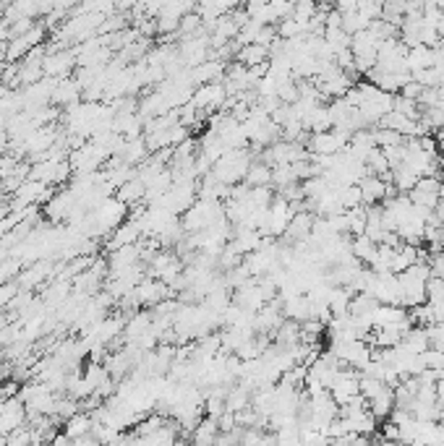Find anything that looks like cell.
Segmentation results:
<instances>
[{
	"mask_svg": "<svg viewBox=\"0 0 444 446\" xmlns=\"http://www.w3.org/2000/svg\"><path fill=\"white\" fill-rule=\"evenodd\" d=\"M220 217H225V204L214 199H196L181 217L185 232H199V230L214 225Z\"/></svg>",
	"mask_w": 444,
	"mask_h": 446,
	"instance_id": "obj_1",
	"label": "cell"
},
{
	"mask_svg": "<svg viewBox=\"0 0 444 446\" xmlns=\"http://www.w3.org/2000/svg\"><path fill=\"white\" fill-rule=\"evenodd\" d=\"M251 167V155L246 149H228L225 155L212 164V175L217 181L235 185V183L246 181V173Z\"/></svg>",
	"mask_w": 444,
	"mask_h": 446,
	"instance_id": "obj_2",
	"label": "cell"
},
{
	"mask_svg": "<svg viewBox=\"0 0 444 446\" xmlns=\"http://www.w3.org/2000/svg\"><path fill=\"white\" fill-rule=\"evenodd\" d=\"M348 144H351V131L329 128V131L311 133L308 141H306V149H308V155H337Z\"/></svg>",
	"mask_w": 444,
	"mask_h": 446,
	"instance_id": "obj_3",
	"label": "cell"
},
{
	"mask_svg": "<svg viewBox=\"0 0 444 446\" xmlns=\"http://www.w3.org/2000/svg\"><path fill=\"white\" fill-rule=\"evenodd\" d=\"M45 76L53 79H65L76 71V55L71 47H60V50H47L45 60H42Z\"/></svg>",
	"mask_w": 444,
	"mask_h": 446,
	"instance_id": "obj_4",
	"label": "cell"
},
{
	"mask_svg": "<svg viewBox=\"0 0 444 446\" xmlns=\"http://www.w3.org/2000/svg\"><path fill=\"white\" fill-rule=\"evenodd\" d=\"M225 97H228L225 84H222V81H209V84L196 86L194 94H191V105H194L196 110L212 112V110H220L222 105H225Z\"/></svg>",
	"mask_w": 444,
	"mask_h": 446,
	"instance_id": "obj_5",
	"label": "cell"
},
{
	"mask_svg": "<svg viewBox=\"0 0 444 446\" xmlns=\"http://www.w3.org/2000/svg\"><path fill=\"white\" fill-rule=\"evenodd\" d=\"M314 219H316L314 211H308V209L296 211V214H293V219L287 222L285 232L280 235V240L293 246L296 240H306V237H311V230H314Z\"/></svg>",
	"mask_w": 444,
	"mask_h": 446,
	"instance_id": "obj_6",
	"label": "cell"
},
{
	"mask_svg": "<svg viewBox=\"0 0 444 446\" xmlns=\"http://www.w3.org/2000/svg\"><path fill=\"white\" fill-rule=\"evenodd\" d=\"M79 201V196L74 193L71 185H60V191L53 193V199L45 204V217H50V222H60L68 217V211L74 209V204Z\"/></svg>",
	"mask_w": 444,
	"mask_h": 446,
	"instance_id": "obj_7",
	"label": "cell"
},
{
	"mask_svg": "<svg viewBox=\"0 0 444 446\" xmlns=\"http://www.w3.org/2000/svg\"><path fill=\"white\" fill-rule=\"evenodd\" d=\"M139 237H141L139 225H136L133 219H123L121 225H118V228H115L110 235H107V240H105V251L110 254V251H115V248H121V246L139 243Z\"/></svg>",
	"mask_w": 444,
	"mask_h": 446,
	"instance_id": "obj_8",
	"label": "cell"
},
{
	"mask_svg": "<svg viewBox=\"0 0 444 446\" xmlns=\"http://www.w3.org/2000/svg\"><path fill=\"white\" fill-rule=\"evenodd\" d=\"M81 91H84L81 84L76 81L74 76H65V79H58L50 102H53V105H58V107H68V105L81 102Z\"/></svg>",
	"mask_w": 444,
	"mask_h": 446,
	"instance_id": "obj_9",
	"label": "cell"
},
{
	"mask_svg": "<svg viewBox=\"0 0 444 446\" xmlns=\"http://www.w3.org/2000/svg\"><path fill=\"white\" fill-rule=\"evenodd\" d=\"M358 188H361V196L366 206L381 204V201L387 199V181H381L379 175H374V173L363 175L361 181H358Z\"/></svg>",
	"mask_w": 444,
	"mask_h": 446,
	"instance_id": "obj_10",
	"label": "cell"
},
{
	"mask_svg": "<svg viewBox=\"0 0 444 446\" xmlns=\"http://www.w3.org/2000/svg\"><path fill=\"white\" fill-rule=\"evenodd\" d=\"M139 261H141L139 243H129V246L115 248V251H110V258H107V264H110V274L123 272V269L139 264Z\"/></svg>",
	"mask_w": 444,
	"mask_h": 446,
	"instance_id": "obj_11",
	"label": "cell"
},
{
	"mask_svg": "<svg viewBox=\"0 0 444 446\" xmlns=\"http://www.w3.org/2000/svg\"><path fill=\"white\" fill-rule=\"evenodd\" d=\"M144 193H147V185H144L141 178L136 175V178H131V181L121 183V185L115 188V199L123 201L126 206H139V204H144Z\"/></svg>",
	"mask_w": 444,
	"mask_h": 446,
	"instance_id": "obj_12",
	"label": "cell"
},
{
	"mask_svg": "<svg viewBox=\"0 0 444 446\" xmlns=\"http://www.w3.org/2000/svg\"><path fill=\"white\" fill-rule=\"evenodd\" d=\"M149 155H152V152H149V146H147V141H144V136L126 138V141H123V146H121V152H118V157H121L123 162L133 164V167L144 162Z\"/></svg>",
	"mask_w": 444,
	"mask_h": 446,
	"instance_id": "obj_13",
	"label": "cell"
},
{
	"mask_svg": "<svg viewBox=\"0 0 444 446\" xmlns=\"http://www.w3.org/2000/svg\"><path fill=\"white\" fill-rule=\"evenodd\" d=\"M235 60L243 63L246 68H254V65H261L269 60V47L259 45V42H251V45H241L238 53H235Z\"/></svg>",
	"mask_w": 444,
	"mask_h": 446,
	"instance_id": "obj_14",
	"label": "cell"
},
{
	"mask_svg": "<svg viewBox=\"0 0 444 446\" xmlns=\"http://www.w3.org/2000/svg\"><path fill=\"white\" fill-rule=\"evenodd\" d=\"M400 345L405 347L407 353H416V355H421V353H426L429 347H431V342H429V329L426 327H413L407 329L405 334H403V342Z\"/></svg>",
	"mask_w": 444,
	"mask_h": 446,
	"instance_id": "obj_15",
	"label": "cell"
},
{
	"mask_svg": "<svg viewBox=\"0 0 444 446\" xmlns=\"http://www.w3.org/2000/svg\"><path fill=\"white\" fill-rule=\"evenodd\" d=\"M405 65H407V71H421V68H431V65H434V47H429V45L407 47Z\"/></svg>",
	"mask_w": 444,
	"mask_h": 446,
	"instance_id": "obj_16",
	"label": "cell"
},
{
	"mask_svg": "<svg viewBox=\"0 0 444 446\" xmlns=\"http://www.w3.org/2000/svg\"><path fill=\"white\" fill-rule=\"evenodd\" d=\"M217 436H220V423H217V418H209V415H207L204 420H199V423H196V428L191 431V441L199 444V446L214 444Z\"/></svg>",
	"mask_w": 444,
	"mask_h": 446,
	"instance_id": "obj_17",
	"label": "cell"
},
{
	"mask_svg": "<svg viewBox=\"0 0 444 446\" xmlns=\"http://www.w3.org/2000/svg\"><path fill=\"white\" fill-rule=\"evenodd\" d=\"M392 407H395V389L392 386H384L374 400H369V410L374 412V418L379 420H387L389 418V412H392Z\"/></svg>",
	"mask_w": 444,
	"mask_h": 446,
	"instance_id": "obj_18",
	"label": "cell"
},
{
	"mask_svg": "<svg viewBox=\"0 0 444 446\" xmlns=\"http://www.w3.org/2000/svg\"><path fill=\"white\" fill-rule=\"evenodd\" d=\"M275 342L278 347H293L296 342H301V321L296 319H282L278 329H275Z\"/></svg>",
	"mask_w": 444,
	"mask_h": 446,
	"instance_id": "obj_19",
	"label": "cell"
},
{
	"mask_svg": "<svg viewBox=\"0 0 444 446\" xmlns=\"http://www.w3.org/2000/svg\"><path fill=\"white\" fill-rule=\"evenodd\" d=\"M381 303L371 295V292H355L351 298V306H348V310H351L353 316H366V319H371L374 316V310L379 308Z\"/></svg>",
	"mask_w": 444,
	"mask_h": 446,
	"instance_id": "obj_20",
	"label": "cell"
},
{
	"mask_svg": "<svg viewBox=\"0 0 444 446\" xmlns=\"http://www.w3.org/2000/svg\"><path fill=\"white\" fill-rule=\"evenodd\" d=\"M351 254L355 256V258H361L363 264H371V261H374V256H377V243H374V240H371L366 232H361V235H353Z\"/></svg>",
	"mask_w": 444,
	"mask_h": 446,
	"instance_id": "obj_21",
	"label": "cell"
},
{
	"mask_svg": "<svg viewBox=\"0 0 444 446\" xmlns=\"http://www.w3.org/2000/svg\"><path fill=\"white\" fill-rule=\"evenodd\" d=\"M92 423H94L92 412H84V410H79V412H76V415H71V418L65 420L63 433H68V436H71V438L84 436V433H89V431H92Z\"/></svg>",
	"mask_w": 444,
	"mask_h": 446,
	"instance_id": "obj_22",
	"label": "cell"
},
{
	"mask_svg": "<svg viewBox=\"0 0 444 446\" xmlns=\"http://www.w3.org/2000/svg\"><path fill=\"white\" fill-rule=\"evenodd\" d=\"M418 178H421V175H418L416 170H413V167H407L405 162L400 164V167H395V170H392V183L398 185V191H400V193H407V191H410V188L416 185Z\"/></svg>",
	"mask_w": 444,
	"mask_h": 446,
	"instance_id": "obj_23",
	"label": "cell"
},
{
	"mask_svg": "<svg viewBox=\"0 0 444 446\" xmlns=\"http://www.w3.org/2000/svg\"><path fill=\"white\" fill-rule=\"evenodd\" d=\"M410 412H413V418L424 420V423H434V420L442 418V407H439L436 402L416 400V402H413V407H410Z\"/></svg>",
	"mask_w": 444,
	"mask_h": 446,
	"instance_id": "obj_24",
	"label": "cell"
},
{
	"mask_svg": "<svg viewBox=\"0 0 444 446\" xmlns=\"http://www.w3.org/2000/svg\"><path fill=\"white\" fill-rule=\"evenodd\" d=\"M246 183L249 185H272V167L267 162H251Z\"/></svg>",
	"mask_w": 444,
	"mask_h": 446,
	"instance_id": "obj_25",
	"label": "cell"
},
{
	"mask_svg": "<svg viewBox=\"0 0 444 446\" xmlns=\"http://www.w3.org/2000/svg\"><path fill=\"white\" fill-rule=\"evenodd\" d=\"M278 34L282 37V39H293V37H298V34H308V24L298 21L296 16H287L280 21Z\"/></svg>",
	"mask_w": 444,
	"mask_h": 446,
	"instance_id": "obj_26",
	"label": "cell"
},
{
	"mask_svg": "<svg viewBox=\"0 0 444 446\" xmlns=\"http://www.w3.org/2000/svg\"><path fill=\"white\" fill-rule=\"evenodd\" d=\"M337 193H340V201H343L345 209H355V206H361V204H363V196H361V188H358V183L343 185V188H337Z\"/></svg>",
	"mask_w": 444,
	"mask_h": 446,
	"instance_id": "obj_27",
	"label": "cell"
},
{
	"mask_svg": "<svg viewBox=\"0 0 444 446\" xmlns=\"http://www.w3.org/2000/svg\"><path fill=\"white\" fill-rule=\"evenodd\" d=\"M392 110H398V112L407 115L410 120H418V118H421V105H418V100H407V97H403V94H395Z\"/></svg>",
	"mask_w": 444,
	"mask_h": 446,
	"instance_id": "obj_28",
	"label": "cell"
},
{
	"mask_svg": "<svg viewBox=\"0 0 444 446\" xmlns=\"http://www.w3.org/2000/svg\"><path fill=\"white\" fill-rule=\"evenodd\" d=\"M444 301V277L439 274H431L426 280V303H436Z\"/></svg>",
	"mask_w": 444,
	"mask_h": 446,
	"instance_id": "obj_29",
	"label": "cell"
},
{
	"mask_svg": "<svg viewBox=\"0 0 444 446\" xmlns=\"http://www.w3.org/2000/svg\"><path fill=\"white\" fill-rule=\"evenodd\" d=\"M371 21L363 13H358V11H351V13H343V29L348 32V34H355V32H361V29L369 27Z\"/></svg>",
	"mask_w": 444,
	"mask_h": 446,
	"instance_id": "obj_30",
	"label": "cell"
},
{
	"mask_svg": "<svg viewBox=\"0 0 444 446\" xmlns=\"http://www.w3.org/2000/svg\"><path fill=\"white\" fill-rule=\"evenodd\" d=\"M79 412V400H74V397H58V405H56V418L58 420H68L71 415H76Z\"/></svg>",
	"mask_w": 444,
	"mask_h": 446,
	"instance_id": "obj_31",
	"label": "cell"
},
{
	"mask_svg": "<svg viewBox=\"0 0 444 446\" xmlns=\"http://www.w3.org/2000/svg\"><path fill=\"white\" fill-rule=\"evenodd\" d=\"M316 11H319L316 0H293V16L303 24H308V18L314 16Z\"/></svg>",
	"mask_w": 444,
	"mask_h": 446,
	"instance_id": "obj_32",
	"label": "cell"
},
{
	"mask_svg": "<svg viewBox=\"0 0 444 446\" xmlns=\"http://www.w3.org/2000/svg\"><path fill=\"white\" fill-rule=\"evenodd\" d=\"M384 386H387V383L381 381V379H371V376H361V381H358V389H361V394L366 397V402L374 400Z\"/></svg>",
	"mask_w": 444,
	"mask_h": 446,
	"instance_id": "obj_33",
	"label": "cell"
},
{
	"mask_svg": "<svg viewBox=\"0 0 444 446\" xmlns=\"http://www.w3.org/2000/svg\"><path fill=\"white\" fill-rule=\"evenodd\" d=\"M405 141V136L400 133V131H392V128H377V144L381 149H387V146H398Z\"/></svg>",
	"mask_w": 444,
	"mask_h": 446,
	"instance_id": "obj_34",
	"label": "cell"
},
{
	"mask_svg": "<svg viewBox=\"0 0 444 446\" xmlns=\"http://www.w3.org/2000/svg\"><path fill=\"white\" fill-rule=\"evenodd\" d=\"M348 214H351V235H361L366 230V204L348 209Z\"/></svg>",
	"mask_w": 444,
	"mask_h": 446,
	"instance_id": "obj_35",
	"label": "cell"
},
{
	"mask_svg": "<svg viewBox=\"0 0 444 446\" xmlns=\"http://www.w3.org/2000/svg\"><path fill=\"white\" fill-rule=\"evenodd\" d=\"M6 444L11 446H21V444H32V428L29 426H19L11 433H6Z\"/></svg>",
	"mask_w": 444,
	"mask_h": 446,
	"instance_id": "obj_36",
	"label": "cell"
},
{
	"mask_svg": "<svg viewBox=\"0 0 444 446\" xmlns=\"http://www.w3.org/2000/svg\"><path fill=\"white\" fill-rule=\"evenodd\" d=\"M19 282L16 280H8V282H0V310L8 308V303L13 301V295L19 292Z\"/></svg>",
	"mask_w": 444,
	"mask_h": 446,
	"instance_id": "obj_37",
	"label": "cell"
},
{
	"mask_svg": "<svg viewBox=\"0 0 444 446\" xmlns=\"http://www.w3.org/2000/svg\"><path fill=\"white\" fill-rule=\"evenodd\" d=\"M407 199L413 201V204H421V206H431V209L439 204V196H436V193H426V191H418V188H410V191H407Z\"/></svg>",
	"mask_w": 444,
	"mask_h": 446,
	"instance_id": "obj_38",
	"label": "cell"
},
{
	"mask_svg": "<svg viewBox=\"0 0 444 446\" xmlns=\"http://www.w3.org/2000/svg\"><path fill=\"white\" fill-rule=\"evenodd\" d=\"M421 358H424L426 368H444V350L439 347H429L426 353H421Z\"/></svg>",
	"mask_w": 444,
	"mask_h": 446,
	"instance_id": "obj_39",
	"label": "cell"
},
{
	"mask_svg": "<svg viewBox=\"0 0 444 446\" xmlns=\"http://www.w3.org/2000/svg\"><path fill=\"white\" fill-rule=\"evenodd\" d=\"M384 155H387V159H389V167L395 170V167H400V164H403V159H405V144L387 146V149H384Z\"/></svg>",
	"mask_w": 444,
	"mask_h": 446,
	"instance_id": "obj_40",
	"label": "cell"
},
{
	"mask_svg": "<svg viewBox=\"0 0 444 446\" xmlns=\"http://www.w3.org/2000/svg\"><path fill=\"white\" fill-rule=\"evenodd\" d=\"M421 91H424V86H421L416 79H410V81H407L405 86L400 89V94H403V97H407V100H418V94H421Z\"/></svg>",
	"mask_w": 444,
	"mask_h": 446,
	"instance_id": "obj_41",
	"label": "cell"
},
{
	"mask_svg": "<svg viewBox=\"0 0 444 446\" xmlns=\"http://www.w3.org/2000/svg\"><path fill=\"white\" fill-rule=\"evenodd\" d=\"M384 426H381V433H384V438L387 441H400V428L392 423V420H381Z\"/></svg>",
	"mask_w": 444,
	"mask_h": 446,
	"instance_id": "obj_42",
	"label": "cell"
},
{
	"mask_svg": "<svg viewBox=\"0 0 444 446\" xmlns=\"http://www.w3.org/2000/svg\"><path fill=\"white\" fill-rule=\"evenodd\" d=\"M334 8L340 13H351V11H358V0H332Z\"/></svg>",
	"mask_w": 444,
	"mask_h": 446,
	"instance_id": "obj_43",
	"label": "cell"
},
{
	"mask_svg": "<svg viewBox=\"0 0 444 446\" xmlns=\"http://www.w3.org/2000/svg\"><path fill=\"white\" fill-rule=\"evenodd\" d=\"M429 306H431V319H434V324H444V301L429 303Z\"/></svg>",
	"mask_w": 444,
	"mask_h": 446,
	"instance_id": "obj_44",
	"label": "cell"
},
{
	"mask_svg": "<svg viewBox=\"0 0 444 446\" xmlns=\"http://www.w3.org/2000/svg\"><path fill=\"white\" fill-rule=\"evenodd\" d=\"M11 146V133H8V126L0 120V152H6Z\"/></svg>",
	"mask_w": 444,
	"mask_h": 446,
	"instance_id": "obj_45",
	"label": "cell"
},
{
	"mask_svg": "<svg viewBox=\"0 0 444 446\" xmlns=\"http://www.w3.org/2000/svg\"><path fill=\"white\" fill-rule=\"evenodd\" d=\"M436 405L444 410V381H436Z\"/></svg>",
	"mask_w": 444,
	"mask_h": 446,
	"instance_id": "obj_46",
	"label": "cell"
},
{
	"mask_svg": "<svg viewBox=\"0 0 444 446\" xmlns=\"http://www.w3.org/2000/svg\"><path fill=\"white\" fill-rule=\"evenodd\" d=\"M439 181H442V185H439V199H444V164H442V170H439Z\"/></svg>",
	"mask_w": 444,
	"mask_h": 446,
	"instance_id": "obj_47",
	"label": "cell"
},
{
	"mask_svg": "<svg viewBox=\"0 0 444 446\" xmlns=\"http://www.w3.org/2000/svg\"><path fill=\"white\" fill-rule=\"evenodd\" d=\"M439 34L444 37V13H442V18H439Z\"/></svg>",
	"mask_w": 444,
	"mask_h": 446,
	"instance_id": "obj_48",
	"label": "cell"
},
{
	"mask_svg": "<svg viewBox=\"0 0 444 446\" xmlns=\"http://www.w3.org/2000/svg\"><path fill=\"white\" fill-rule=\"evenodd\" d=\"M439 423H442V426H444V410H442V418H439Z\"/></svg>",
	"mask_w": 444,
	"mask_h": 446,
	"instance_id": "obj_49",
	"label": "cell"
},
{
	"mask_svg": "<svg viewBox=\"0 0 444 446\" xmlns=\"http://www.w3.org/2000/svg\"><path fill=\"white\" fill-rule=\"evenodd\" d=\"M439 86H442V89H444V81H442V84H439Z\"/></svg>",
	"mask_w": 444,
	"mask_h": 446,
	"instance_id": "obj_50",
	"label": "cell"
}]
</instances>
